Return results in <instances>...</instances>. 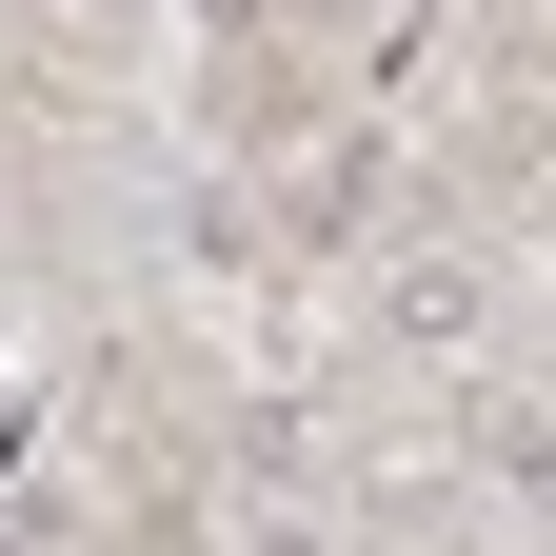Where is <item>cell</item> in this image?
<instances>
[{"mask_svg":"<svg viewBox=\"0 0 556 556\" xmlns=\"http://www.w3.org/2000/svg\"><path fill=\"white\" fill-rule=\"evenodd\" d=\"M21 438H40V397H21V378H0V457H21Z\"/></svg>","mask_w":556,"mask_h":556,"instance_id":"cell-2","label":"cell"},{"mask_svg":"<svg viewBox=\"0 0 556 556\" xmlns=\"http://www.w3.org/2000/svg\"><path fill=\"white\" fill-rule=\"evenodd\" d=\"M397 338H417V358H457V338H477V258H397V299H378Z\"/></svg>","mask_w":556,"mask_h":556,"instance_id":"cell-1","label":"cell"}]
</instances>
